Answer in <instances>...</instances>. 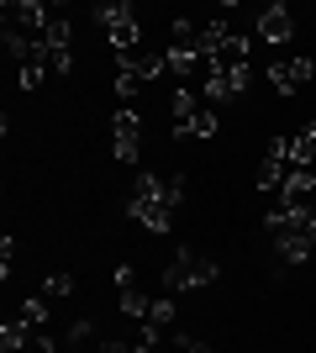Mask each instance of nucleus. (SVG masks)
<instances>
[{
    "mask_svg": "<svg viewBox=\"0 0 316 353\" xmlns=\"http://www.w3.org/2000/svg\"><path fill=\"white\" fill-rule=\"evenodd\" d=\"M174 353H211V343H200V338H185V332H174Z\"/></svg>",
    "mask_w": 316,
    "mask_h": 353,
    "instance_id": "obj_17",
    "label": "nucleus"
},
{
    "mask_svg": "<svg viewBox=\"0 0 316 353\" xmlns=\"http://www.w3.org/2000/svg\"><path fill=\"white\" fill-rule=\"evenodd\" d=\"M95 21L111 32V27H121V21H137V6H132V0H111V6H95Z\"/></svg>",
    "mask_w": 316,
    "mask_h": 353,
    "instance_id": "obj_9",
    "label": "nucleus"
},
{
    "mask_svg": "<svg viewBox=\"0 0 316 353\" xmlns=\"http://www.w3.org/2000/svg\"><path fill=\"white\" fill-rule=\"evenodd\" d=\"M290 32H295L290 6H264V11L253 16V37H264V43H290Z\"/></svg>",
    "mask_w": 316,
    "mask_h": 353,
    "instance_id": "obj_6",
    "label": "nucleus"
},
{
    "mask_svg": "<svg viewBox=\"0 0 316 353\" xmlns=\"http://www.w3.org/2000/svg\"><path fill=\"white\" fill-rule=\"evenodd\" d=\"M290 174H295V169H290V159H274V153H264V163H258V185H264L269 195L285 190V179H290Z\"/></svg>",
    "mask_w": 316,
    "mask_h": 353,
    "instance_id": "obj_8",
    "label": "nucleus"
},
{
    "mask_svg": "<svg viewBox=\"0 0 316 353\" xmlns=\"http://www.w3.org/2000/svg\"><path fill=\"white\" fill-rule=\"evenodd\" d=\"M216 280H222V264H211V259H200V253H190V248H180L174 259H169V269H164V290L169 295L211 290Z\"/></svg>",
    "mask_w": 316,
    "mask_h": 353,
    "instance_id": "obj_2",
    "label": "nucleus"
},
{
    "mask_svg": "<svg viewBox=\"0 0 316 353\" xmlns=\"http://www.w3.org/2000/svg\"><path fill=\"white\" fill-rule=\"evenodd\" d=\"M27 343H32V327L21 322V316L0 327V348H6V353H21V348H27Z\"/></svg>",
    "mask_w": 316,
    "mask_h": 353,
    "instance_id": "obj_10",
    "label": "nucleus"
},
{
    "mask_svg": "<svg viewBox=\"0 0 316 353\" xmlns=\"http://www.w3.org/2000/svg\"><path fill=\"white\" fill-rule=\"evenodd\" d=\"M137 90H143V79H137V74H127V69H121V74H116V95H121V101H132Z\"/></svg>",
    "mask_w": 316,
    "mask_h": 353,
    "instance_id": "obj_16",
    "label": "nucleus"
},
{
    "mask_svg": "<svg viewBox=\"0 0 316 353\" xmlns=\"http://www.w3.org/2000/svg\"><path fill=\"white\" fill-rule=\"evenodd\" d=\"M111 132H116V159L137 163V148H143V117H137V111H116Z\"/></svg>",
    "mask_w": 316,
    "mask_h": 353,
    "instance_id": "obj_5",
    "label": "nucleus"
},
{
    "mask_svg": "<svg viewBox=\"0 0 316 353\" xmlns=\"http://www.w3.org/2000/svg\"><path fill=\"white\" fill-rule=\"evenodd\" d=\"M32 353H59V343H48V338H32Z\"/></svg>",
    "mask_w": 316,
    "mask_h": 353,
    "instance_id": "obj_19",
    "label": "nucleus"
},
{
    "mask_svg": "<svg viewBox=\"0 0 316 353\" xmlns=\"http://www.w3.org/2000/svg\"><path fill=\"white\" fill-rule=\"evenodd\" d=\"M27 327H43L48 322V295H32V301H21V311H16Z\"/></svg>",
    "mask_w": 316,
    "mask_h": 353,
    "instance_id": "obj_15",
    "label": "nucleus"
},
{
    "mask_svg": "<svg viewBox=\"0 0 316 353\" xmlns=\"http://www.w3.org/2000/svg\"><path fill=\"white\" fill-rule=\"evenodd\" d=\"M121 69H127V74H137V79L148 85V79L169 74V59H164V53H148V48H132V53H121Z\"/></svg>",
    "mask_w": 316,
    "mask_h": 353,
    "instance_id": "obj_7",
    "label": "nucleus"
},
{
    "mask_svg": "<svg viewBox=\"0 0 316 353\" xmlns=\"http://www.w3.org/2000/svg\"><path fill=\"white\" fill-rule=\"evenodd\" d=\"M248 79H253L248 69H211V74H206V101H211V105H232V101H242Z\"/></svg>",
    "mask_w": 316,
    "mask_h": 353,
    "instance_id": "obj_3",
    "label": "nucleus"
},
{
    "mask_svg": "<svg viewBox=\"0 0 316 353\" xmlns=\"http://www.w3.org/2000/svg\"><path fill=\"white\" fill-rule=\"evenodd\" d=\"M43 295H53V301H63V295H74V274L69 269H53L43 280Z\"/></svg>",
    "mask_w": 316,
    "mask_h": 353,
    "instance_id": "obj_14",
    "label": "nucleus"
},
{
    "mask_svg": "<svg viewBox=\"0 0 316 353\" xmlns=\"http://www.w3.org/2000/svg\"><path fill=\"white\" fill-rule=\"evenodd\" d=\"M269 243L280 248V264H306L316 259V216H301V211H269Z\"/></svg>",
    "mask_w": 316,
    "mask_h": 353,
    "instance_id": "obj_1",
    "label": "nucleus"
},
{
    "mask_svg": "<svg viewBox=\"0 0 316 353\" xmlns=\"http://www.w3.org/2000/svg\"><path fill=\"white\" fill-rule=\"evenodd\" d=\"M90 338V322H85V316H79V322H69V343H85Z\"/></svg>",
    "mask_w": 316,
    "mask_h": 353,
    "instance_id": "obj_18",
    "label": "nucleus"
},
{
    "mask_svg": "<svg viewBox=\"0 0 316 353\" xmlns=\"http://www.w3.org/2000/svg\"><path fill=\"white\" fill-rule=\"evenodd\" d=\"M105 37H111V48H116V53H132L137 37H143V27H137V21H121V27H111Z\"/></svg>",
    "mask_w": 316,
    "mask_h": 353,
    "instance_id": "obj_11",
    "label": "nucleus"
},
{
    "mask_svg": "<svg viewBox=\"0 0 316 353\" xmlns=\"http://www.w3.org/2000/svg\"><path fill=\"white\" fill-rule=\"evenodd\" d=\"M174 316H180V306H174L169 295H158V301H153V311H148V322H137V327H164V332H169V322H174Z\"/></svg>",
    "mask_w": 316,
    "mask_h": 353,
    "instance_id": "obj_12",
    "label": "nucleus"
},
{
    "mask_svg": "<svg viewBox=\"0 0 316 353\" xmlns=\"http://www.w3.org/2000/svg\"><path fill=\"white\" fill-rule=\"evenodd\" d=\"M269 79H274L280 95H295L301 85H311V79H316V59H274Z\"/></svg>",
    "mask_w": 316,
    "mask_h": 353,
    "instance_id": "obj_4",
    "label": "nucleus"
},
{
    "mask_svg": "<svg viewBox=\"0 0 316 353\" xmlns=\"http://www.w3.org/2000/svg\"><path fill=\"white\" fill-rule=\"evenodd\" d=\"M121 311L132 316V322H148V311H153V301L143 290H121Z\"/></svg>",
    "mask_w": 316,
    "mask_h": 353,
    "instance_id": "obj_13",
    "label": "nucleus"
}]
</instances>
